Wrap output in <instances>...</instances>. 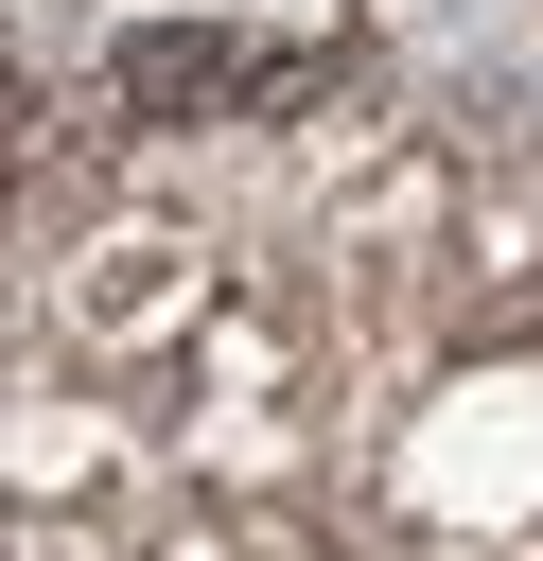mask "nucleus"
<instances>
[{
	"label": "nucleus",
	"mask_w": 543,
	"mask_h": 561,
	"mask_svg": "<svg viewBox=\"0 0 543 561\" xmlns=\"http://www.w3.org/2000/svg\"><path fill=\"white\" fill-rule=\"evenodd\" d=\"M245 88H263V35H228V18H123V53H105L123 123H245Z\"/></svg>",
	"instance_id": "1"
}]
</instances>
